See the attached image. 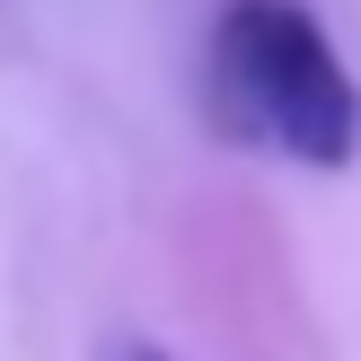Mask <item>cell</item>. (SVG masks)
<instances>
[{
  "label": "cell",
  "instance_id": "cell-2",
  "mask_svg": "<svg viewBox=\"0 0 361 361\" xmlns=\"http://www.w3.org/2000/svg\"><path fill=\"white\" fill-rule=\"evenodd\" d=\"M123 361H168V353H150V344H123Z\"/></svg>",
  "mask_w": 361,
  "mask_h": 361
},
{
  "label": "cell",
  "instance_id": "cell-1",
  "mask_svg": "<svg viewBox=\"0 0 361 361\" xmlns=\"http://www.w3.org/2000/svg\"><path fill=\"white\" fill-rule=\"evenodd\" d=\"M203 106L229 141L282 150L300 168H353L361 150V80L300 0H229L221 9Z\"/></svg>",
  "mask_w": 361,
  "mask_h": 361
}]
</instances>
